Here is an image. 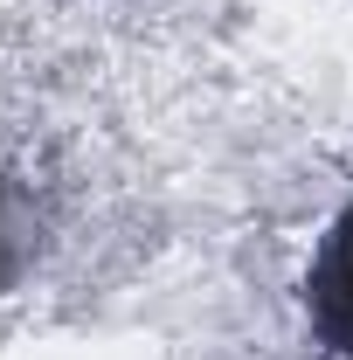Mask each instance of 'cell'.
Returning a JSON list of instances; mask_svg holds the SVG:
<instances>
[{"label":"cell","mask_w":353,"mask_h":360,"mask_svg":"<svg viewBox=\"0 0 353 360\" xmlns=\"http://www.w3.org/2000/svg\"><path fill=\"white\" fill-rule=\"evenodd\" d=\"M305 333L326 360H353V194L333 208L305 264Z\"/></svg>","instance_id":"cell-1"},{"label":"cell","mask_w":353,"mask_h":360,"mask_svg":"<svg viewBox=\"0 0 353 360\" xmlns=\"http://www.w3.org/2000/svg\"><path fill=\"white\" fill-rule=\"evenodd\" d=\"M14 270H21V208H14V187L0 180V291L14 284Z\"/></svg>","instance_id":"cell-2"}]
</instances>
